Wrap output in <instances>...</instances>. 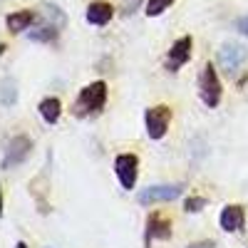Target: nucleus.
Returning <instances> with one entry per match:
<instances>
[{"mask_svg": "<svg viewBox=\"0 0 248 248\" xmlns=\"http://www.w3.org/2000/svg\"><path fill=\"white\" fill-rule=\"evenodd\" d=\"M107 105V82H90L87 87H82L77 99H75V107H72V114L85 119V117H94L105 109Z\"/></svg>", "mask_w": 248, "mask_h": 248, "instance_id": "nucleus-1", "label": "nucleus"}, {"mask_svg": "<svg viewBox=\"0 0 248 248\" xmlns=\"http://www.w3.org/2000/svg\"><path fill=\"white\" fill-rule=\"evenodd\" d=\"M40 15H43V23L37 25V30L30 32V37L35 43H55L60 30L65 28V13H62L57 5L43 3L40 5Z\"/></svg>", "mask_w": 248, "mask_h": 248, "instance_id": "nucleus-2", "label": "nucleus"}, {"mask_svg": "<svg viewBox=\"0 0 248 248\" xmlns=\"http://www.w3.org/2000/svg\"><path fill=\"white\" fill-rule=\"evenodd\" d=\"M221 94H223V87H221V79L216 75V67L211 62H206L201 67V75H199V97L206 107L214 109V107H218Z\"/></svg>", "mask_w": 248, "mask_h": 248, "instance_id": "nucleus-3", "label": "nucleus"}, {"mask_svg": "<svg viewBox=\"0 0 248 248\" xmlns=\"http://www.w3.org/2000/svg\"><path fill=\"white\" fill-rule=\"evenodd\" d=\"M181 194H184V184H156V186H147L144 191H139L137 201L141 206H152V203L174 201Z\"/></svg>", "mask_w": 248, "mask_h": 248, "instance_id": "nucleus-4", "label": "nucleus"}, {"mask_svg": "<svg viewBox=\"0 0 248 248\" xmlns=\"http://www.w3.org/2000/svg\"><path fill=\"white\" fill-rule=\"evenodd\" d=\"M169 122H171V109L167 105H156L144 112V127H147L149 139H161L169 132Z\"/></svg>", "mask_w": 248, "mask_h": 248, "instance_id": "nucleus-5", "label": "nucleus"}, {"mask_svg": "<svg viewBox=\"0 0 248 248\" xmlns=\"http://www.w3.org/2000/svg\"><path fill=\"white\" fill-rule=\"evenodd\" d=\"M32 152V139L25 134H15L5 144V154H3V169H13L17 164H23Z\"/></svg>", "mask_w": 248, "mask_h": 248, "instance_id": "nucleus-6", "label": "nucleus"}, {"mask_svg": "<svg viewBox=\"0 0 248 248\" xmlns=\"http://www.w3.org/2000/svg\"><path fill=\"white\" fill-rule=\"evenodd\" d=\"M114 174L122 184V189H134L137 176H139V159L137 154H119L114 159Z\"/></svg>", "mask_w": 248, "mask_h": 248, "instance_id": "nucleus-7", "label": "nucleus"}, {"mask_svg": "<svg viewBox=\"0 0 248 248\" xmlns=\"http://www.w3.org/2000/svg\"><path fill=\"white\" fill-rule=\"evenodd\" d=\"M191 47H194V37L191 35H184V37H179V40H174V45H171V50H169V55H167V70L169 72H176V70H181L186 62L191 60Z\"/></svg>", "mask_w": 248, "mask_h": 248, "instance_id": "nucleus-8", "label": "nucleus"}, {"mask_svg": "<svg viewBox=\"0 0 248 248\" xmlns=\"http://www.w3.org/2000/svg\"><path fill=\"white\" fill-rule=\"evenodd\" d=\"M246 60H248V52H246V47L238 45V43H226V45H221V50H218V62H221V67L229 72V75H236V72L243 67Z\"/></svg>", "mask_w": 248, "mask_h": 248, "instance_id": "nucleus-9", "label": "nucleus"}, {"mask_svg": "<svg viewBox=\"0 0 248 248\" xmlns=\"http://www.w3.org/2000/svg\"><path fill=\"white\" fill-rule=\"evenodd\" d=\"M167 241V238H171V221L164 216V214H159V211H154V214H149V218H147V229H144V246H152V241Z\"/></svg>", "mask_w": 248, "mask_h": 248, "instance_id": "nucleus-10", "label": "nucleus"}, {"mask_svg": "<svg viewBox=\"0 0 248 248\" xmlns=\"http://www.w3.org/2000/svg\"><path fill=\"white\" fill-rule=\"evenodd\" d=\"M218 223L226 233H241L243 226H246V209L238 203H229L223 206V211L218 216Z\"/></svg>", "mask_w": 248, "mask_h": 248, "instance_id": "nucleus-11", "label": "nucleus"}, {"mask_svg": "<svg viewBox=\"0 0 248 248\" xmlns=\"http://www.w3.org/2000/svg\"><path fill=\"white\" fill-rule=\"evenodd\" d=\"M85 17L90 25H107L114 17V8H112V3H105V0H94V3L87 5Z\"/></svg>", "mask_w": 248, "mask_h": 248, "instance_id": "nucleus-12", "label": "nucleus"}, {"mask_svg": "<svg viewBox=\"0 0 248 248\" xmlns=\"http://www.w3.org/2000/svg\"><path fill=\"white\" fill-rule=\"evenodd\" d=\"M35 20H37V13H35V10H15V13L8 15L5 23H8V30L17 35V32L28 30V28L35 23Z\"/></svg>", "mask_w": 248, "mask_h": 248, "instance_id": "nucleus-13", "label": "nucleus"}, {"mask_svg": "<svg viewBox=\"0 0 248 248\" xmlns=\"http://www.w3.org/2000/svg\"><path fill=\"white\" fill-rule=\"evenodd\" d=\"M37 112H40V117H43L45 124H57V119L62 114V102L57 97H45L37 105Z\"/></svg>", "mask_w": 248, "mask_h": 248, "instance_id": "nucleus-14", "label": "nucleus"}, {"mask_svg": "<svg viewBox=\"0 0 248 248\" xmlns=\"http://www.w3.org/2000/svg\"><path fill=\"white\" fill-rule=\"evenodd\" d=\"M15 99H17V85H15V79L5 77L3 79V105H15Z\"/></svg>", "mask_w": 248, "mask_h": 248, "instance_id": "nucleus-15", "label": "nucleus"}, {"mask_svg": "<svg viewBox=\"0 0 248 248\" xmlns=\"http://www.w3.org/2000/svg\"><path fill=\"white\" fill-rule=\"evenodd\" d=\"M171 5H174V0H149L147 10H144V13H147L149 17H156V15H161L164 10H169Z\"/></svg>", "mask_w": 248, "mask_h": 248, "instance_id": "nucleus-16", "label": "nucleus"}, {"mask_svg": "<svg viewBox=\"0 0 248 248\" xmlns=\"http://www.w3.org/2000/svg\"><path fill=\"white\" fill-rule=\"evenodd\" d=\"M203 206H206V199L203 196H189V199L184 201V209L189 211V214H199Z\"/></svg>", "mask_w": 248, "mask_h": 248, "instance_id": "nucleus-17", "label": "nucleus"}, {"mask_svg": "<svg viewBox=\"0 0 248 248\" xmlns=\"http://www.w3.org/2000/svg\"><path fill=\"white\" fill-rule=\"evenodd\" d=\"M236 30H238L241 35H246V37H248V15H243V17H238V20H236Z\"/></svg>", "mask_w": 248, "mask_h": 248, "instance_id": "nucleus-18", "label": "nucleus"}, {"mask_svg": "<svg viewBox=\"0 0 248 248\" xmlns=\"http://www.w3.org/2000/svg\"><path fill=\"white\" fill-rule=\"evenodd\" d=\"M189 248H216L214 241H199V243H191Z\"/></svg>", "mask_w": 248, "mask_h": 248, "instance_id": "nucleus-19", "label": "nucleus"}, {"mask_svg": "<svg viewBox=\"0 0 248 248\" xmlns=\"http://www.w3.org/2000/svg\"><path fill=\"white\" fill-rule=\"evenodd\" d=\"M15 248H30V246H28L25 241H17V243H15Z\"/></svg>", "mask_w": 248, "mask_h": 248, "instance_id": "nucleus-20", "label": "nucleus"}]
</instances>
